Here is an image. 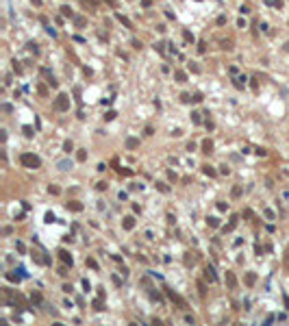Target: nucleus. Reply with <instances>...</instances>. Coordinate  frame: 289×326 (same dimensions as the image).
<instances>
[{
	"instance_id": "f257e3e1",
	"label": "nucleus",
	"mask_w": 289,
	"mask_h": 326,
	"mask_svg": "<svg viewBox=\"0 0 289 326\" xmlns=\"http://www.w3.org/2000/svg\"><path fill=\"white\" fill-rule=\"evenodd\" d=\"M20 163L24 167H29V170H39L41 167V159L37 154H33V152H22L20 154Z\"/></svg>"
},
{
	"instance_id": "f03ea898",
	"label": "nucleus",
	"mask_w": 289,
	"mask_h": 326,
	"mask_svg": "<svg viewBox=\"0 0 289 326\" xmlns=\"http://www.w3.org/2000/svg\"><path fill=\"white\" fill-rule=\"evenodd\" d=\"M54 109L57 111H68L70 109V96L68 94H59L57 100H54Z\"/></svg>"
},
{
	"instance_id": "7ed1b4c3",
	"label": "nucleus",
	"mask_w": 289,
	"mask_h": 326,
	"mask_svg": "<svg viewBox=\"0 0 289 326\" xmlns=\"http://www.w3.org/2000/svg\"><path fill=\"white\" fill-rule=\"evenodd\" d=\"M165 294H167V298H170L172 302H176V304H178V309H187V302H185V300H183V298H181L178 294H176V291H172V289H167V287H165Z\"/></svg>"
},
{
	"instance_id": "20e7f679",
	"label": "nucleus",
	"mask_w": 289,
	"mask_h": 326,
	"mask_svg": "<svg viewBox=\"0 0 289 326\" xmlns=\"http://www.w3.org/2000/svg\"><path fill=\"white\" fill-rule=\"evenodd\" d=\"M31 257H33L35 263H39V265H48V263H50V259L46 257L41 250H33V254H31Z\"/></svg>"
},
{
	"instance_id": "39448f33",
	"label": "nucleus",
	"mask_w": 289,
	"mask_h": 326,
	"mask_svg": "<svg viewBox=\"0 0 289 326\" xmlns=\"http://www.w3.org/2000/svg\"><path fill=\"white\" fill-rule=\"evenodd\" d=\"M204 281H209V283L218 281V274H215V270H213V265H204Z\"/></svg>"
},
{
	"instance_id": "423d86ee",
	"label": "nucleus",
	"mask_w": 289,
	"mask_h": 326,
	"mask_svg": "<svg viewBox=\"0 0 289 326\" xmlns=\"http://www.w3.org/2000/svg\"><path fill=\"white\" fill-rule=\"evenodd\" d=\"M59 259L63 261V265H68V267H72V263H74V259H72V254L68 252L65 248H61L59 250Z\"/></svg>"
},
{
	"instance_id": "0eeeda50",
	"label": "nucleus",
	"mask_w": 289,
	"mask_h": 326,
	"mask_svg": "<svg viewBox=\"0 0 289 326\" xmlns=\"http://www.w3.org/2000/svg\"><path fill=\"white\" fill-rule=\"evenodd\" d=\"M196 261H198V254H196V252H191V250H189V252H185V265H187V267H193Z\"/></svg>"
},
{
	"instance_id": "6e6552de",
	"label": "nucleus",
	"mask_w": 289,
	"mask_h": 326,
	"mask_svg": "<svg viewBox=\"0 0 289 326\" xmlns=\"http://www.w3.org/2000/svg\"><path fill=\"white\" fill-rule=\"evenodd\" d=\"M15 272H17V270H15ZM15 272H7V274H5V278H7L9 283H20L22 278H24V274H22V272H20V274H15Z\"/></svg>"
},
{
	"instance_id": "1a4fd4ad",
	"label": "nucleus",
	"mask_w": 289,
	"mask_h": 326,
	"mask_svg": "<svg viewBox=\"0 0 289 326\" xmlns=\"http://www.w3.org/2000/svg\"><path fill=\"white\" fill-rule=\"evenodd\" d=\"M226 285H228V289H237V276L233 272H226Z\"/></svg>"
},
{
	"instance_id": "9d476101",
	"label": "nucleus",
	"mask_w": 289,
	"mask_h": 326,
	"mask_svg": "<svg viewBox=\"0 0 289 326\" xmlns=\"http://www.w3.org/2000/svg\"><path fill=\"white\" fill-rule=\"evenodd\" d=\"M122 226H124V230H133V228H135V218H133V215H126V218L122 220Z\"/></svg>"
},
{
	"instance_id": "9b49d317",
	"label": "nucleus",
	"mask_w": 289,
	"mask_h": 326,
	"mask_svg": "<svg viewBox=\"0 0 289 326\" xmlns=\"http://www.w3.org/2000/svg\"><path fill=\"white\" fill-rule=\"evenodd\" d=\"M244 281H246V285H248V287H254V285H257V274H254V272H248Z\"/></svg>"
},
{
	"instance_id": "f8f14e48",
	"label": "nucleus",
	"mask_w": 289,
	"mask_h": 326,
	"mask_svg": "<svg viewBox=\"0 0 289 326\" xmlns=\"http://www.w3.org/2000/svg\"><path fill=\"white\" fill-rule=\"evenodd\" d=\"M68 209H70V211H76V213H81V211H83V204H81L78 200H70V202H68Z\"/></svg>"
},
{
	"instance_id": "ddd939ff",
	"label": "nucleus",
	"mask_w": 289,
	"mask_h": 326,
	"mask_svg": "<svg viewBox=\"0 0 289 326\" xmlns=\"http://www.w3.org/2000/svg\"><path fill=\"white\" fill-rule=\"evenodd\" d=\"M237 222H239V215H233V218H230V222H228V224L224 226V233H230L233 228L237 226Z\"/></svg>"
},
{
	"instance_id": "4468645a",
	"label": "nucleus",
	"mask_w": 289,
	"mask_h": 326,
	"mask_svg": "<svg viewBox=\"0 0 289 326\" xmlns=\"http://www.w3.org/2000/svg\"><path fill=\"white\" fill-rule=\"evenodd\" d=\"M137 146H139V139L137 137H128L126 139V150H135Z\"/></svg>"
},
{
	"instance_id": "2eb2a0df",
	"label": "nucleus",
	"mask_w": 289,
	"mask_h": 326,
	"mask_svg": "<svg viewBox=\"0 0 289 326\" xmlns=\"http://www.w3.org/2000/svg\"><path fill=\"white\" fill-rule=\"evenodd\" d=\"M202 172H204V174H207V176H209V178H215V176H218V172H215V170H213V167H211V165H202Z\"/></svg>"
},
{
	"instance_id": "dca6fc26",
	"label": "nucleus",
	"mask_w": 289,
	"mask_h": 326,
	"mask_svg": "<svg viewBox=\"0 0 289 326\" xmlns=\"http://www.w3.org/2000/svg\"><path fill=\"white\" fill-rule=\"evenodd\" d=\"M202 152H207V154L213 152V142H211V139H204V142H202Z\"/></svg>"
},
{
	"instance_id": "f3484780",
	"label": "nucleus",
	"mask_w": 289,
	"mask_h": 326,
	"mask_svg": "<svg viewBox=\"0 0 289 326\" xmlns=\"http://www.w3.org/2000/svg\"><path fill=\"white\" fill-rule=\"evenodd\" d=\"M91 306H94L96 311H102V309H105V302H102V296H100V298H96V300L91 302Z\"/></svg>"
},
{
	"instance_id": "a211bd4d",
	"label": "nucleus",
	"mask_w": 289,
	"mask_h": 326,
	"mask_svg": "<svg viewBox=\"0 0 289 326\" xmlns=\"http://www.w3.org/2000/svg\"><path fill=\"white\" fill-rule=\"evenodd\" d=\"M174 78L178 81V83H185V81H187V74L181 72V70H176V72H174Z\"/></svg>"
},
{
	"instance_id": "6ab92c4d",
	"label": "nucleus",
	"mask_w": 289,
	"mask_h": 326,
	"mask_svg": "<svg viewBox=\"0 0 289 326\" xmlns=\"http://www.w3.org/2000/svg\"><path fill=\"white\" fill-rule=\"evenodd\" d=\"M207 224H209L211 228H218V226H220V220H218V218H213V215H211V218H207Z\"/></svg>"
},
{
	"instance_id": "aec40b11",
	"label": "nucleus",
	"mask_w": 289,
	"mask_h": 326,
	"mask_svg": "<svg viewBox=\"0 0 289 326\" xmlns=\"http://www.w3.org/2000/svg\"><path fill=\"white\" fill-rule=\"evenodd\" d=\"M76 161H78V163L87 161V150H78V152H76Z\"/></svg>"
},
{
	"instance_id": "412c9836",
	"label": "nucleus",
	"mask_w": 289,
	"mask_h": 326,
	"mask_svg": "<svg viewBox=\"0 0 289 326\" xmlns=\"http://www.w3.org/2000/svg\"><path fill=\"white\" fill-rule=\"evenodd\" d=\"M72 150H74V144L70 142V139H68V142H63V152H68V154H70Z\"/></svg>"
},
{
	"instance_id": "4be33fe9",
	"label": "nucleus",
	"mask_w": 289,
	"mask_h": 326,
	"mask_svg": "<svg viewBox=\"0 0 289 326\" xmlns=\"http://www.w3.org/2000/svg\"><path fill=\"white\" fill-rule=\"evenodd\" d=\"M191 122H193V124H200V122H202V117H200L198 111H191Z\"/></svg>"
},
{
	"instance_id": "5701e85b",
	"label": "nucleus",
	"mask_w": 289,
	"mask_h": 326,
	"mask_svg": "<svg viewBox=\"0 0 289 326\" xmlns=\"http://www.w3.org/2000/svg\"><path fill=\"white\" fill-rule=\"evenodd\" d=\"M117 20H120V22H122V24H124V26H126V29H133V24H130V22H128V20H126V17H124V15H122V13H117Z\"/></svg>"
},
{
	"instance_id": "b1692460",
	"label": "nucleus",
	"mask_w": 289,
	"mask_h": 326,
	"mask_svg": "<svg viewBox=\"0 0 289 326\" xmlns=\"http://www.w3.org/2000/svg\"><path fill=\"white\" fill-rule=\"evenodd\" d=\"M283 265L289 270V246L285 248V254H283Z\"/></svg>"
},
{
	"instance_id": "393cba45",
	"label": "nucleus",
	"mask_w": 289,
	"mask_h": 326,
	"mask_svg": "<svg viewBox=\"0 0 289 326\" xmlns=\"http://www.w3.org/2000/svg\"><path fill=\"white\" fill-rule=\"evenodd\" d=\"M70 167H72V161H59V170L65 172V170H70Z\"/></svg>"
},
{
	"instance_id": "a878e982",
	"label": "nucleus",
	"mask_w": 289,
	"mask_h": 326,
	"mask_svg": "<svg viewBox=\"0 0 289 326\" xmlns=\"http://www.w3.org/2000/svg\"><path fill=\"white\" fill-rule=\"evenodd\" d=\"M44 220H46V224H52V222H57V218H54V213H50V211L46 213V218H44Z\"/></svg>"
},
{
	"instance_id": "bb28decb",
	"label": "nucleus",
	"mask_w": 289,
	"mask_h": 326,
	"mask_svg": "<svg viewBox=\"0 0 289 326\" xmlns=\"http://www.w3.org/2000/svg\"><path fill=\"white\" fill-rule=\"evenodd\" d=\"M115 115H117L115 111H107V113H105V122H111V120H115Z\"/></svg>"
},
{
	"instance_id": "cd10ccee",
	"label": "nucleus",
	"mask_w": 289,
	"mask_h": 326,
	"mask_svg": "<svg viewBox=\"0 0 289 326\" xmlns=\"http://www.w3.org/2000/svg\"><path fill=\"white\" fill-rule=\"evenodd\" d=\"M157 189H159V191H163V193H170V187H167L165 183H157Z\"/></svg>"
},
{
	"instance_id": "c85d7f7f",
	"label": "nucleus",
	"mask_w": 289,
	"mask_h": 326,
	"mask_svg": "<svg viewBox=\"0 0 289 326\" xmlns=\"http://www.w3.org/2000/svg\"><path fill=\"white\" fill-rule=\"evenodd\" d=\"M230 196H233V198H239V196H241V187H239V185H235V187H233Z\"/></svg>"
},
{
	"instance_id": "c756f323",
	"label": "nucleus",
	"mask_w": 289,
	"mask_h": 326,
	"mask_svg": "<svg viewBox=\"0 0 289 326\" xmlns=\"http://www.w3.org/2000/svg\"><path fill=\"white\" fill-rule=\"evenodd\" d=\"M263 215H265L267 220H276V215H274V211H272V209H263Z\"/></svg>"
},
{
	"instance_id": "7c9ffc66",
	"label": "nucleus",
	"mask_w": 289,
	"mask_h": 326,
	"mask_svg": "<svg viewBox=\"0 0 289 326\" xmlns=\"http://www.w3.org/2000/svg\"><path fill=\"white\" fill-rule=\"evenodd\" d=\"M48 191H50L52 196H59V193H61V189L57 187V185H50V187H48Z\"/></svg>"
},
{
	"instance_id": "2f4dec72",
	"label": "nucleus",
	"mask_w": 289,
	"mask_h": 326,
	"mask_svg": "<svg viewBox=\"0 0 289 326\" xmlns=\"http://www.w3.org/2000/svg\"><path fill=\"white\" fill-rule=\"evenodd\" d=\"M61 13H63L65 17H72V9H70V7H61Z\"/></svg>"
},
{
	"instance_id": "473e14b6",
	"label": "nucleus",
	"mask_w": 289,
	"mask_h": 326,
	"mask_svg": "<svg viewBox=\"0 0 289 326\" xmlns=\"http://www.w3.org/2000/svg\"><path fill=\"white\" fill-rule=\"evenodd\" d=\"M150 300H154V302H163V298H161L159 294H154V291H150Z\"/></svg>"
},
{
	"instance_id": "72a5a7b5",
	"label": "nucleus",
	"mask_w": 289,
	"mask_h": 326,
	"mask_svg": "<svg viewBox=\"0 0 289 326\" xmlns=\"http://www.w3.org/2000/svg\"><path fill=\"white\" fill-rule=\"evenodd\" d=\"M31 298H33V302H35V304H39V302H41V294H39V291H35Z\"/></svg>"
},
{
	"instance_id": "f704fd0d",
	"label": "nucleus",
	"mask_w": 289,
	"mask_h": 326,
	"mask_svg": "<svg viewBox=\"0 0 289 326\" xmlns=\"http://www.w3.org/2000/svg\"><path fill=\"white\" fill-rule=\"evenodd\" d=\"M87 265H89L91 270H98V263H96V259H91V257L87 259Z\"/></svg>"
},
{
	"instance_id": "c9c22d12",
	"label": "nucleus",
	"mask_w": 289,
	"mask_h": 326,
	"mask_svg": "<svg viewBox=\"0 0 289 326\" xmlns=\"http://www.w3.org/2000/svg\"><path fill=\"white\" fill-rule=\"evenodd\" d=\"M15 248H17V252H22V254L26 252V246L22 244V241H17V244H15Z\"/></svg>"
},
{
	"instance_id": "e433bc0d",
	"label": "nucleus",
	"mask_w": 289,
	"mask_h": 326,
	"mask_svg": "<svg viewBox=\"0 0 289 326\" xmlns=\"http://www.w3.org/2000/svg\"><path fill=\"white\" fill-rule=\"evenodd\" d=\"M96 189H98V191H105V189H107V183H105V181L96 183Z\"/></svg>"
},
{
	"instance_id": "4c0bfd02",
	"label": "nucleus",
	"mask_w": 289,
	"mask_h": 326,
	"mask_svg": "<svg viewBox=\"0 0 289 326\" xmlns=\"http://www.w3.org/2000/svg\"><path fill=\"white\" fill-rule=\"evenodd\" d=\"M117 172L124 174V176H133V170H126V167H124V170H122V167H117Z\"/></svg>"
},
{
	"instance_id": "58836bf2",
	"label": "nucleus",
	"mask_w": 289,
	"mask_h": 326,
	"mask_svg": "<svg viewBox=\"0 0 289 326\" xmlns=\"http://www.w3.org/2000/svg\"><path fill=\"white\" fill-rule=\"evenodd\" d=\"M218 211H228V202H218Z\"/></svg>"
},
{
	"instance_id": "ea45409f",
	"label": "nucleus",
	"mask_w": 289,
	"mask_h": 326,
	"mask_svg": "<svg viewBox=\"0 0 289 326\" xmlns=\"http://www.w3.org/2000/svg\"><path fill=\"white\" fill-rule=\"evenodd\" d=\"M24 135L26 137H33V126H24Z\"/></svg>"
},
{
	"instance_id": "a19ab883",
	"label": "nucleus",
	"mask_w": 289,
	"mask_h": 326,
	"mask_svg": "<svg viewBox=\"0 0 289 326\" xmlns=\"http://www.w3.org/2000/svg\"><path fill=\"white\" fill-rule=\"evenodd\" d=\"M189 72H193V74H198V72H200V68H198V65H196V63H189Z\"/></svg>"
},
{
	"instance_id": "79ce46f5",
	"label": "nucleus",
	"mask_w": 289,
	"mask_h": 326,
	"mask_svg": "<svg viewBox=\"0 0 289 326\" xmlns=\"http://www.w3.org/2000/svg\"><path fill=\"white\" fill-rule=\"evenodd\" d=\"M204 126H207V130H213V128H215V122H211V120H207V122H204Z\"/></svg>"
},
{
	"instance_id": "37998d69",
	"label": "nucleus",
	"mask_w": 289,
	"mask_h": 326,
	"mask_svg": "<svg viewBox=\"0 0 289 326\" xmlns=\"http://www.w3.org/2000/svg\"><path fill=\"white\" fill-rule=\"evenodd\" d=\"M198 291H200V296L204 298V294H207V289H204V283H198Z\"/></svg>"
},
{
	"instance_id": "c03bdc74",
	"label": "nucleus",
	"mask_w": 289,
	"mask_h": 326,
	"mask_svg": "<svg viewBox=\"0 0 289 326\" xmlns=\"http://www.w3.org/2000/svg\"><path fill=\"white\" fill-rule=\"evenodd\" d=\"M61 289H63L65 294H72V285H70V283H65V285L61 287Z\"/></svg>"
},
{
	"instance_id": "a18cd8bd",
	"label": "nucleus",
	"mask_w": 289,
	"mask_h": 326,
	"mask_svg": "<svg viewBox=\"0 0 289 326\" xmlns=\"http://www.w3.org/2000/svg\"><path fill=\"white\" fill-rule=\"evenodd\" d=\"M181 100H183V102H189V100H193V96H189V94H183V96H181Z\"/></svg>"
},
{
	"instance_id": "49530a36",
	"label": "nucleus",
	"mask_w": 289,
	"mask_h": 326,
	"mask_svg": "<svg viewBox=\"0 0 289 326\" xmlns=\"http://www.w3.org/2000/svg\"><path fill=\"white\" fill-rule=\"evenodd\" d=\"M152 133H154V130H152V126H146V128H144V135H148V137H150Z\"/></svg>"
},
{
	"instance_id": "de8ad7c7",
	"label": "nucleus",
	"mask_w": 289,
	"mask_h": 326,
	"mask_svg": "<svg viewBox=\"0 0 289 326\" xmlns=\"http://www.w3.org/2000/svg\"><path fill=\"white\" fill-rule=\"evenodd\" d=\"M257 154H259V157H265L267 150H265V148H257Z\"/></svg>"
},
{
	"instance_id": "09e8293b",
	"label": "nucleus",
	"mask_w": 289,
	"mask_h": 326,
	"mask_svg": "<svg viewBox=\"0 0 289 326\" xmlns=\"http://www.w3.org/2000/svg\"><path fill=\"white\" fill-rule=\"evenodd\" d=\"M167 178H170V181H172V183H174V181H176V174H174V172H172V170H167Z\"/></svg>"
},
{
	"instance_id": "8fccbe9b",
	"label": "nucleus",
	"mask_w": 289,
	"mask_h": 326,
	"mask_svg": "<svg viewBox=\"0 0 289 326\" xmlns=\"http://www.w3.org/2000/svg\"><path fill=\"white\" fill-rule=\"evenodd\" d=\"M74 22H76V26H83V24H85V17H76Z\"/></svg>"
},
{
	"instance_id": "3c124183",
	"label": "nucleus",
	"mask_w": 289,
	"mask_h": 326,
	"mask_svg": "<svg viewBox=\"0 0 289 326\" xmlns=\"http://www.w3.org/2000/svg\"><path fill=\"white\" fill-rule=\"evenodd\" d=\"M83 287H85V291H89V287H91V285H89L87 278H83Z\"/></svg>"
},
{
	"instance_id": "603ef678",
	"label": "nucleus",
	"mask_w": 289,
	"mask_h": 326,
	"mask_svg": "<svg viewBox=\"0 0 289 326\" xmlns=\"http://www.w3.org/2000/svg\"><path fill=\"white\" fill-rule=\"evenodd\" d=\"M37 91H39L41 96H46V94H48V91H46V87H44V85H39V87H37Z\"/></svg>"
},
{
	"instance_id": "864d4df0",
	"label": "nucleus",
	"mask_w": 289,
	"mask_h": 326,
	"mask_svg": "<svg viewBox=\"0 0 289 326\" xmlns=\"http://www.w3.org/2000/svg\"><path fill=\"white\" fill-rule=\"evenodd\" d=\"M2 233H5V235H11V233H13V228H11V226H5V228H2Z\"/></svg>"
},
{
	"instance_id": "5fc2aeb1",
	"label": "nucleus",
	"mask_w": 289,
	"mask_h": 326,
	"mask_svg": "<svg viewBox=\"0 0 289 326\" xmlns=\"http://www.w3.org/2000/svg\"><path fill=\"white\" fill-rule=\"evenodd\" d=\"M283 302H285V309L289 311V296H283Z\"/></svg>"
},
{
	"instance_id": "6e6d98bb",
	"label": "nucleus",
	"mask_w": 289,
	"mask_h": 326,
	"mask_svg": "<svg viewBox=\"0 0 289 326\" xmlns=\"http://www.w3.org/2000/svg\"><path fill=\"white\" fill-rule=\"evenodd\" d=\"M193 102H202V94H193Z\"/></svg>"
},
{
	"instance_id": "4d7b16f0",
	"label": "nucleus",
	"mask_w": 289,
	"mask_h": 326,
	"mask_svg": "<svg viewBox=\"0 0 289 326\" xmlns=\"http://www.w3.org/2000/svg\"><path fill=\"white\" fill-rule=\"evenodd\" d=\"M187 150H189V152H193V150H196V144H193V142H189V144H187Z\"/></svg>"
},
{
	"instance_id": "13d9d810",
	"label": "nucleus",
	"mask_w": 289,
	"mask_h": 326,
	"mask_svg": "<svg viewBox=\"0 0 289 326\" xmlns=\"http://www.w3.org/2000/svg\"><path fill=\"white\" fill-rule=\"evenodd\" d=\"M218 24H220V26H222V24H226V17H224V15H220V17H218Z\"/></svg>"
},
{
	"instance_id": "bf43d9fd",
	"label": "nucleus",
	"mask_w": 289,
	"mask_h": 326,
	"mask_svg": "<svg viewBox=\"0 0 289 326\" xmlns=\"http://www.w3.org/2000/svg\"><path fill=\"white\" fill-rule=\"evenodd\" d=\"M220 172H222V174H228L230 170H228V165H222V167H220Z\"/></svg>"
},
{
	"instance_id": "052dcab7",
	"label": "nucleus",
	"mask_w": 289,
	"mask_h": 326,
	"mask_svg": "<svg viewBox=\"0 0 289 326\" xmlns=\"http://www.w3.org/2000/svg\"><path fill=\"white\" fill-rule=\"evenodd\" d=\"M33 5H37V7H39V5H41V0H33Z\"/></svg>"
},
{
	"instance_id": "680f3d73",
	"label": "nucleus",
	"mask_w": 289,
	"mask_h": 326,
	"mask_svg": "<svg viewBox=\"0 0 289 326\" xmlns=\"http://www.w3.org/2000/svg\"><path fill=\"white\" fill-rule=\"evenodd\" d=\"M107 2H109V5H111V7H113V5H115V0H107Z\"/></svg>"
},
{
	"instance_id": "e2e57ef3",
	"label": "nucleus",
	"mask_w": 289,
	"mask_h": 326,
	"mask_svg": "<svg viewBox=\"0 0 289 326\" xmlns=\"http://www.w3.org/2000/svg\"><path fill=\"white\" fill-rule=\"evenodd\" d=\"M285 50H289V41H287V44H285Z\"/></svg>"
}]
</instances>
